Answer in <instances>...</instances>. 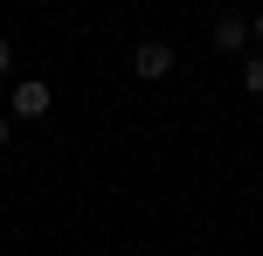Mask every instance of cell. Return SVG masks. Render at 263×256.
I'll return each instance as SVG.
<instances>
[{"instance_id":"obj_5","label":"cell","mask_w":263,"mask_h":256,"mask_svg":"<svg viewBox=\"0 0 263 256\" xmlns=\"http://www.w3.org/2000/svg\"><path fill=\"white\" fill-rule=\"evenodd\" d=\"M0 76H14V42L0 35Z\"/></svg>"},{"instance_id":"obj_3","label":"cell","mask_w":263,"mask_h":256,"mask_svg":"<svg viewBox=\"0 0 263 256\" xmlns=\"http://www.w3.org/2000/svg\"><path fill=\"white\" fill-rule=\"evenodd\" d=\"M215 49L242 55V49H250V21H242V14H222V21H215Z\"/></svg>"},{"instance_id":"obj_1","label":"cell","mask_w":263,"mask_h":256,"mask_svg":"<svg viewBox=\"0 0 263 256\" xmlns=\"http://www.w3.org/2000/svg\"><path fill=\"white\" fill-rule=\"evenodd\" d=\"M49 111H55V90H49L42 76H21V83L7 90V118H14V125H42Z\"/></svg>"},{"instance_id":"obj_2","label":"cell","mask_w":263,"mask_h":256,"mask_svg":"<svg viewBox=\"0 0 263 256\" xmlns=\"http://www.w3.org/2000/svg\"><path fill=\"white\" fill-rule=\"evenodd\" d=\"M132 76H139V83L173 76V49H166V42H139V49H132Z\"/></svg>"},{"instance_id":"obj_6","label":"cell","mask_w":263,"mask_h":256,"mask_svg":"<svg viewBox=\"0 0 263 256\" xmlns=\"http://www.w3.org/2000/svg\"><path fill=\"white\" fill-rule=\"evenodd\" d=\"M250 42H256V49H263V14H250Z\"/></svg>"},{"instance_id":"obj_7","label":"cell","mask_w":263,"mask_h":256,"mask_svg":"<svg viewBox=\"0 0 263 256\" xmlns=\"http://www.w3.org/2000/svg\"><path fill=\"white\" fill-rule=\"evenodd\" d=\"M7 139H14V118H7V111H0V146H7Z\"/></svg>"},{"instance_id":"obj_4","label":"cell","mask_w":263,"mask_h":256,"mask_svg":"<svg viewBox=\"0 0 263 256\" xmlns=\"http://www.w3.org/2000/svg\"><path fill=\"white\" fill-rule=\"evenodd\" d=\"M242 90L263 97V49H256V55H242Z\"/></svg>"}]
</instances>
